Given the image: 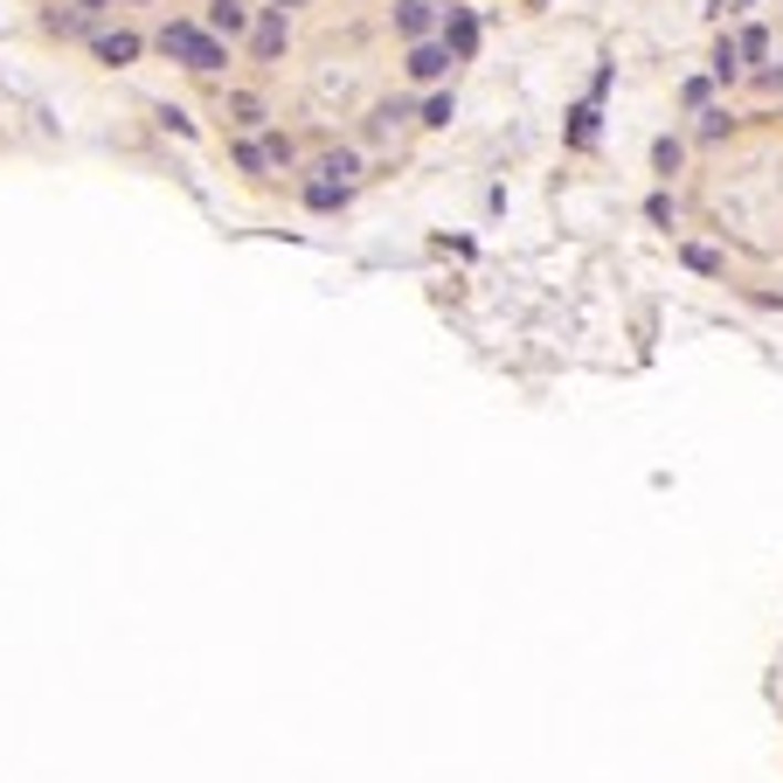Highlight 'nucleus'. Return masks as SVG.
<instances>
[{
	"label": "nucleus",
	"instance_id": "f257e3e1",
	"mask_svg": "<svg viewBox=\"0 0 783 783\" xmlns=\"http://www.w3.org/2000/svg\"><path fill=\"white\" fill-rule=\"evenodd\" d=\"M153 49H160L167 63H180V70H201V76H216V70H229V42L222 35H208L201 21H167L160 35H153Z\"/></svg>",
	"mask_w": 783,
	"mask_h": 783
},
{
	"label": "nucleus",
	"instance_id": "f03ea898",
	"mask_svg": "<svg viewBox=\"0 0 783 783\" xmlns=\"http://www.w3.org/2000/svg\"><path fill=\"white\" fill-rule=\"evenodd\" d=\"M284 49H292V14L284 8H264L250 21V63H278Z\"/></svg>",
	"mask_w": 783,
	"mask_h": 783
},
{
	"label": "nucleus",
	"instance_id": "7ed1b4c3",
	"mask_svg": "<svg viewBox=\"0 0 783 783\" xmlns=\"http://www.w3.org/2000/svg\"><path fill=\"white\" fill-rule=\"evenodd\" d=\"M604 91H610V70L596 76L589 97L576 104V112H568V146H576V153H589V146H596V125H604Z\"/></svg>",
	"mask_w": 783,
	"mask_h": 783
},
{
	"label": "nucleus",
	"instance_id": "20e7f679",
	"mask_svg": "<svg viewBox=\"0 0 783 783\" xmlns=\"http://www.w3.org/2000/svg\"><path fill=\"white\" fill-rule=\"evenodd\" d=\"M443 49H451V63H472V56H479V14H472V8H451V14H443Z\"/></svg>",
	"mask_w": 783,
	"mask_h": 783
},
{
	"label": "nucleus",
	"instance_id": "39448f33",
	"mask_svg": "<svg viewBox=\"0 0 783 783\" xmlns=\"http://www.w3.org/2000/svg\"><path fill=\"white\" fill-rule=\"evenodd\" d=\"M396 35L403 42H430V29H437V0H396Z\"/></svg>",
	"mask_w": 783,
	"mask_h": 783
},
{
	"label": "nucleus",
	"instance_id": "423d86ee",
	"mask_svg": "<svg viewBox=\"0 0 783 783\" xmlns=\"http://www.w3.org/2000/svg\"><path fill=\"white\" fill-rule=\"evenodd\" d=\"M91 49H97V63H112V70H125V63H139V49H146V35H133V29H104V35H91Z\"/></svg>",
	"mask_w": 783,
	"mask_h": 783
},
{
	"label": "nucleus",
	"instance_id": "0eeeda50",
	"mask_svg": "<svg viewBox=\"0 0 783 783\" xmlns=\"http://www.w3.org/2000/svg\"><path fill=\"white\" fill-rule=\"evenodd\" d=\"M250 21H257V14L243 8V0H208V21H201V29L229 42V35H250Z\"/></svg>",
	"mask_w": 783,
	"mask_h": 783
},
{
	"label": "nucleus",
	"instance_id": "6e6552de",
	"mask_svg": "<svg viewBox=\"0 0 783 783\" xmlns=\"http://www.w3.org/2000/svg\"><path fill=\"white\" fill-rule=\"evenodd\" d=\"M409 76H416V84L451 76V49H443V42H409Z\"/></svg>",
	"mask_w": 783,
	"mask_h": 783
},
{
	"label": "nucleus",
	"instance_id": "1a4fd4ad",
	"mask_svg": "<svg viewBox=\"0 0 783 783\" xmlns=\"http://www.w3.org/2000/svg\"><path fill=\"white\" fill-rule=\"evenodd\" d=\"M312 174H320V180H333V188H354V174H361V153H354V146H326L320 160H312Z\"/></svg>",
	"mask_w": 783,
	"mask_h": 783
},
{
	"label": "nucleus",
	"instance_id": "9d476101",
	"mask_svg": "<svg viewBox=\"0 0 783 783\" xmlns=\"http://www.w3.org/2000/svg\"><path fill=\"white\" fill-rule=\"evenodd\" d=\"M299 201L312 208V216H341V208L354 201V188H333V180H305V188H299Z\"/></svg>",
	"mask_w": 783,
	"mask_h": 783
},
{
	"label": "nucleus",
	"instance_id": "9b49d317",
	"mask_svg": "<svg viewBox=\"0 0 783 783\" xmlns=\"http://www.w3.org/2000/svg\"><path fill=\"white\" fill-rule=\"evenodd\" d=\"M222 118H229V125H243V133H264V97H250V91H229Z\"/></svg>",
	"mask_w": 783,
	"mask_h": 783
},
{
	"label": "nucleus",
	"instance_id": "f8f14e48",
	"mask_svg": "<svg viewBox=\"0 0 783 783\" xmlns=\"http://www.w3.org/2000/svg\"><path fill=\"white\" fill-rule=\"evenodd\" d=\"M680 264L700 271V278H721V271H728V257H721L714 243H680Z\"/></svg>",
	"mask_w": 783,
	"mask_h": 783
},
{
	"label": "nucleus",
	"instance_id": "ddd939ff",
	"mask_svg": "<svg viewBox=\"0 0 783 783\" xmlns=\"http://www.w3.org/2000/svg\"><path fill=\"white\" fill-rule=\"evenodd\" d=\"M680 160H687V146L672 139V133H659V139H651V174H659V180H672V174H680Z\"/></svg>",
	"mask_w": 783,
	"mask_h": 783
},
{
	"label": "nucleus",
	"instance_id": "4468645a",
	"mask_svg": "<svg viewBox=\"0 0 783 783\" xmlns=\"http://www.w3.org/2000/svg\"><path fill=\"white\" fill-rule=\"evenodd\" d=\"M229 167H237V174H264V167H271L264 139H237V146H229Z\"/></svg>",
	"mask_w": 783,
	"mask_h": 783
},
{
	"label": "nucleus",
	"instance_id": "2eb2a0df",
	"mask_svg": "<svg viewBox=\"0 0 783 783\" xmlns=\"http://www.w3.org/2000/svg\"><path fill=\"white\" fill-rule=\"evenodd\" d=\"M742 76V49H735V35H721L714 42V84H735Z\"/></svg>",
	"mask_w": 783,
	"mask_h": 783
},
{
	"label": "nucleus",
	"instance_id": "dca6fc26",
	"mask_svg": "<svg viewBox=\"0 0 783 783\" xmlns=\"http://www.w3.org/2000/svg\"><path fill=\"white\" fill-rule=\"evenodd\" d=\"M735 49H742V63H763V56H770V35H763V29H755V21H749V29L735 35Z\"/></svg>",
	"mask_w": 783,
	"mask_h": 783
},
{
	"label": "nucleus",
	"instance_id": "f3484780",
	"mask_svg": "<svg viewBox=\"0 0 783 783\" xmlns=\"http://www.w3.org/2000/svg\"><path fill=\"white\" fill-rule=\"evenodd\" d=\"M451 118H458V97H451V91L424 97V125H451Z\"/></svg>",
	"mask_w": 783,
	"mask_h": 783
},
{
	"label": "nucleus",
	"instance_id": "a211bd4d",
	"mask_svg": "<svg viewBox=\"0 0 783 783\" xmlns=\"http://www.w3.org/2000/svg\"><path fill=\"white\" fill-rule=\"evenodd\" d=\"M264 153H271V167H284V174H292V167H299V146H292V139H284V133H264Z\"/></svg>",
	"mask_w": 783,
	"mask_h": 783
},
{
	"label": "nucleus",
	"instance_id": "6ab92c4d",
	"mask_svg": "<svg viewBox=\"0 0 783 783\" xmlns=\"http://www.w3.org/2000/svg\"><path fill=\"white\" fill-rule=\"evenodd\" d=\"M728 125H735V118H728V112H721V104H714V112H700V139H721V133H728Z\"/></svg>",
	"mask_w": 783,
	"mask_h": 783
},
{
	"label": "nucleus",
	"instance_id": "aec40b11",
	"mask_svg": "<svg viewBox=\"0 0 783 783\" xmlns=\"http://www.w3.org/2000/svg\"><path fill=\"white\" fill-rule=\"evenodd\" d=\"M708 91H714V76H687V84H680V97L693 104V112H700V104H708Z\"/></svg>",
	"mask_w": 783,
	"mask_h": 783
},
{
	"label": "nucleus",
	"instance_id": "412c9836",
	"mask_svg": "<svg viewBox=\"0 0 783 783\" xmlns=\"http://www.w3.org/2000/svg\"><path fill=\"white\" fill-rule=\"evenodd\" d=\"M645 222H659V229L672 222V195H666V188H659V195H651V201H645Z\"/></svg>",
	"mask_w": 783,
	"mask_h": 783
},
{
	"label": "nucleus",
	"instance_id": "4be33fe9",
	"mask_svg": "<svg viewBox=\"0 0 783 783\" xmlns=\"http://www.w3.org/2000/svg\"><path fill=\"white\" fill-rule=\"evenodd\" d=\"M160 125H167V133H195V118L180 112V104H160Z\"/></svg>",
	"mask_w": 783,
	"mask_h": 783
},
{
	"label": "nucleus",
	"instance_id": "5701e85b",
	"mask_svg": "<svg viewBox=\"0 0 783 783\" xmlns=\"http://www.w3.org/2000/svg\"><path fill=\"white\" fill-rule=\"evenodd\" d=\"M755 84H763V91H783V70H776V63H763V70H755Z\"/></svg>",
	"mask_w": 783,
	"mask_h": 783
},
{
	"label": "nucleus",
	"instance_id": "b1692460",
	"mask_svg": "<svg viewBox=\"0 0 783 783\" xmlns=\"http://www.w3.org/2000/svg\"><path fill=\"white\" fill-rule=\"evenodd\" d=\"M271 8H284V14H292V8H305V0H271Z\"/></svg>",
	"mask_w": 783,
	"mask_h": 783
},
{
	"label": "nucleus",
	"instance_id": "393cba45",
	"mask_svg": "<svg viewBox=\"0 0 783 783\" xmlns=\"http://www.w3.org/2000/svg\"><path fill=\"white\" fill-rule=\"evenodd\" d=\"M76 8H104V0H76Z\"/></svg>",
	"mask_w": 783,
	"mask_h": 783
},
{
	"label": "nucleus",
	"instance_id": "a878e982",
	"mask_svg": "<svg viewBox=\"0 0 783 783\" xmlns=\"http://www.w3.org/2000/svg\"><path fill=\"white\" fill-rule=\"evenodd\" d=\"M528 8H541V0H528Z\"/></svg>",
	"mask_w": 783,
	"mask_h": 783
},
{
	"label": "nucleus",
	"instance_id": "bb28decb",
	"mask_svg": "<svg viewBox=\"0 0 783 783\" xmlns=\"http://www.w3.org/2000/svg\"><path fill=\"white\" fill-rule=\"evenodd\" d=\"M451 8H458V0H451Z\"/></svg>",
	"mask_w": 783,
	"mask_h": 783
}]
</instances>
